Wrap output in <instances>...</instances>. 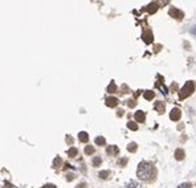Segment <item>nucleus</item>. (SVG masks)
Masks as SVG:
<instances>
[{
    "mask_svg": "<svg viewBox=\"0 0 196 188\" xmlns=\"http://www.w3.org/2000/svg\"><path fill=\"white\" fill-rule=\"evenodd\" d=\"M184 156H186V154H184V151L182 150V148H178V150L175 151V159L176 160H183Z\"/></svg>",
    "mask_w": 196,
    "mask_h": 188,
    "instance_id": "1a4fd4ad",
    "label": "nucleus"
},
{
    "mask_svg": "<svg viewBox=\"0 0 196 188\" xmlns=\"http://www.w3.org/2000/svg\"><path fill=\"white\" fill-rule=\"evenodd\" d=\"M109 175H110L109 171H101V172H99V178L101 179H108Z\"/></svg>",
    "mask_w": 196,
    "mask_h": 188,
    "instance_id": "aec40b11",
    "label": "nucleus"
},
{
    "mask_svg": "<svg viewBox=\"0 0 196 188\" xmlns=\"http://www.w3.org/2000/svg\"><path fill=\"white\" fill-rule=\"evenodd\" d=\"M68 155L70 156V158H74L76 155H77V148H74V147H72L70 150L68 151Z\"/></svg>",
    "mask_w": 196,
    "mask_h": 188,
    "instance_id": "6ab92c4d",
    "label": "nucleus"
},
{
    "mask_svg": "<svg viewBox=\"0 0 196 188\" xmlns=\"http://www.w3.org/2000/svg\"><path fill=\"white\" fill-rule=\"evenodd\" d=\"M128 106L134 107V106H135V101H133V99H131V101H128Z\"/></svg>",
    "mask_w": 196,
    "mask_h": 188,
    "instance_id": "bb28decb",
    "label": "nucleus"
},
{
    "mask_svg": "<svg viewBox=\"0 0 196 188\" xmlns=\"http://www.w3.org/2000/svg\"><path fill=\"white\" fill-rule=\"evenodd\" d=\"M164 109H166V106H164V103L163 102H156L155 103V110H156V111H158L159 114H163L164 113Z\"/></svg>",
    "mask_w": 196,
    "mask_h": 188,
    "instance_id": "6e6552de",
    "label": "nucleus"
},
{
    "mask_svg": "<svg viewBox=\"0 0 196 188\" xmlns=\"http://www.w3.org/2000/svg\"><path fill=\"white\" fill-rule=\"evenodd\" d=\"M191 32H192V35H195V36H196V25H195V27H192Z\"/></svg>",
    "mask_w": 196,
    "mask_h": 188,
    "instance_id": "c756f323",
    "label": "nucleus"
},
{
    "mask_svg": "<svg viewBox=\"0 0 196 188\" xmlns=\"http://www.w3.org/2000/svg\"><path fill=\"white\" fill-rule=\"evenodd\" d=\"M154 96H155V93H154V92H151V90H147V92H144V93H143V97L146 98V99H148V101H150V99H153Z\"/></svg>",
    "mask_w": 196,
    "mask_h": 188,
    "instance_id": "f8f14e48",
    "label": "nucleus"
},
{
    "mask_svg": "<svg viewBox=\"0 0 196 188\" xmlns=\"http://www.w3.org/2000/svg\"><path fill=\"white\" fill-rule=\"evenodd\" d=\"M126 188H142V186L137 183V181H130V183L126 186Z\"/></svg>",
    "mask_w": 196,
    "mask_h": 188,
    "instance_id": "4468645a",
    "label": "nucleus"
},
{
    "mask_svg": "<svg viewBox=\"0 0 196 188\" xmlns=\"http://www.w3.org/2000/svg\"><path fill=\"white\" fill-rule=\"evenodd\" d=\"M127 127H128L130 130H133V131H137V130H138V125H137L135 122H128V123H127Z\"/></svg>",
    "mask_w": 196,
    "mask_h": 188,
    "instance_id": "f3484780",
    "label": "nucleus"
},
{
    "mask_svg": "<svg viewBox=\"0 0 196 188\" xmlns=\"http://www.w3.org/2000/svg\"><path fill=\"white\" fill-rule=\"evenodd\" d=\"M156 9H158V5H156V4H150L148 5V7H147V11H148V12L150 13H154V12H156Z\"/></svg>",
    "mask_w": 196,
    "mask_h": 188,
    "instance_id": "2eb2a0df",
    "label": "nucleus"
},
{
    "mask_svg": "<svg viewBox=\"0 0 196 188\" xmlns=\"http://www.w3.org/2000/svg\"><path fill=\"white\" fill-rule=\"evenodd\" d=\"M61 164V159L60 158H56V160H54V163H53V167H56V168H58V166Z\"/></svg>",
    "mask_w": 196,
    "mask_h": 188,
    "instance_id": "b1692460",
    "label": "nucleus"
},
{
    "mask_svg": "<svg viewBox=\"0 0 196 188\" xmlns=\"http://www.w3.org/2000/svg\"><path fill=\"white\" fill-rule=\"evenodd\" d=\"M137 175L141 180H144V181L151 180L155 176V167L148 162H141L138 166Z\"/></svg>",
    "mask_w": 196,
    "mask_h": 188,
    "instance_id": "f257e3e1",
    "label": "nucleus"
},
{
    "mask_svg": "<svg viewBox=\"0 0 196 188\" xmlns=\"http://www.w3.org/2000/svg\"><path fill=\"white\" fill-rule=\"evenodd\" d=\"M115 90H117V86H115L114 82H111V84L109 85V87H108V92H109V93H114Z\"/></svg>",
    "mask_w": 196,
    "mask_h": 188,
    "instance_id": "412c9836",
    "label": "nucleus"
},
{
    "mask_svg": "<svg viewBox=\"0 0 196 188\" xmlns=\"http://www.w3.org/2000/svg\"><path fill=\"white\" fill-rule=\"evenodd\" d=\"M96 145H98V146H105L106 145V139L103 136H97L96 138Z\"/></svg>",
    "mask_w": 196,
    "mask_h": 188,
    "instance_id": "9b49d317",
    "label": "nucleus"
},
{
    "mask_svg": "<svg viewBox=\"0 0 196 188\" xmlns=\"http://www.w3.org/2000/svg\"><path fill=\"white\" fill-rule=\"evenodd\" d=\"M4 188H16V187L11 184L9 181H5V183H4Z\"/></svg>",
    "mask_w": 196,
    "mask_h": 188,
    "instance_id": "a878e982",
    "label": "nucleus"
},
{
    "mask_svg": "<svg viewBox=\"0 0 196 188\" xmlns=\"http://www.w3.org/2000/svg\"><path fill=\"white\" fill-rule=\"evenodd\" d=\"M66 141H68V143H72V138L68 136V138H66Z\"/></svg>",
    "mask_w": 196,
    "mask_h": 188,
    "instance_id": "7c9ffc66",
    "label": "nucleus"
},
{
    "mask_svg": "<svg viewBox=\"0 0 196 188\" xmlns=\"http://www.w3.org/2000/svg\"><path fill=\"white\" fill-rule=\"evenodd\" d=\"M43 188H56V186H53V184H45Z\"/></svg>",
    "mask_w": 196,
    "mask_h": 188,
    "instance_id": "c85d7f7f",
    "label": "nucleus"
},
{
    "mask_svg": "<svg viewBox=\"0 0 196 188\" xmlns=\"http://www.w3.org/2000/svg\"><path fill=\"white\" fill-rule=\"evenodd\" d=\"M178 188H191V184L189 183H183V184H180Z\"/></svg>",
    "mask_w": 196,
    "mask_h": 188,
    "instance_id": "393cba45",
    "label": "nucleus"
},
{
    "mask_svg": "<svg viewBox=\"0 0 196 188\" xmlns=\"http://www.w3.org/2000/svg\"><path fill=\"white\" fill-rule=\"evenodd\" d=\"M101 162H102V160H101V158L99 156H96L93 159V166H96V167H98V166L101 164Z\"/></svg>",
    "mask_w": 196,
    "mask_h": 188,
    "instance_id": "4be33fe9",
    "label": "nucleus"
},
{
    "mask_svg": "<svg viewBox=\"0 0 196 188\" xmlns=\"http://www.w3.org/2000/svg\"><path fill=\"white\" fill-rule=\"evenodd\" d=\"M85 154L86 155H92V154H94V147L93 146H86L85 147Z\"/></svg>",
    "mask_w": 196,
    "mask_h": 188,
    "instance_id": "a211bd4d",
    "label": "nucleus"
},
{
    "mask_svg": "<svg viewBox=\"0 0 196 188\" xmlns=\"http://www.w3.org/2000/svg\"><path fill=\"white\" fill-rule=\"evenodd\" d=\"M127 150L130 151V152H135L137 151V143H134V142L130 143V145L127 146Z\"/></svg>",
    "mask_w": 196,
    "mask_h": 188,
    "instance_id": "dca6fc26",
    "label": "nucleus"
},
{
    "mask_svg": "<svg viewBox=\"0 0 196 188\" xmlns=\"http://www.w3.org/2000/svg\"><path fill=\"white\" fill-rule=\"evenodd\" d=\"M134 117H135V121H137V122H139V123H143L144 119H146V115H144V113L141 111V110L134 114Z\"/></svg>",
    "mask_w": 196,
    "mask_h": 188,
    "instance_id": "423d86ee",
    "label": "nucleus"
},
{
    "mask_svg": "<svg viewBox=\"0 0 196 188\" xmlns=\"http://www.w3.org/2000/svg\"><path fill=\"white\" fill-rule=\"evenodd\" d=\"M156 86H158V87H160V90H162V92H163V94H167V87H166V86H163V85H162V84H160V82H158V84H156Z\"/></svg>",
    "mask_w": 196,
    "mask_h": 188,
    "instance_id": "5701e85b",
    "label": "nucleus"
},
{
    "mask_svg": "<svg viewBox=\"0 0 196 188\" xmlns=\"http://www.w3.org/2000/svg\"><path fill=\"white\" fill-rule=\"evenodd\" d=\"M168 13H170L171 17H175V19H178V20H182V19L184 17V13L182 12L180 9H178V8H171V9L168 11Z\"/></svg>",
    "mask_w": 196,
    "mask_h": 188,
    "instance_id": "7ed1b4c3",
    "label": "nucleus"
},
{
    "mask_svg": "<svg viewBox=\"0 0 196 188\" xmlns=\"http://www.w3.org/2000/svg\"><path fill=\"white\" fill-rule=\"evenodd\" d=\"M195 87H196V85H195V82H193V81H187L186 84H184V86L180 89V92H179V98H180V99H186V98H188V97L193 93Z\"/></svg>",
    "mask_w": 196,
    "mask_h": 188,
    "instance_id": "f03ea898",
    "label": "nucleus"
},
{
    "mask_svg": "<svg viewBox=\"0 0 196 188\" xmlns=\"http://www.w3.org/2000/svg\"><path fill=\"white\" fill-rule=\"evenodd\" d=\"M158 2H159L162 5H164V4H167V3H168L170 0H158Z\"/></svg>",
    "mask_w": 196,
    "mask_h": 188,
    "instance_id": "cd10ccee",
    "label": "nucleus"
},
{
    "mask_svg": "<svg viewBox=\"0 0 196 188\" xmlns=\"http://www.w3.org/2000/svg\"><path fill=\"white\" fill-rule=\"evenodd\" d=\"M118 151H119V148L117 146H109L108 148H106V152H108L109 155H117Z\"/></svg>",
    "mask_w": 196,
    "mask_h": 188,
    "instance_id": "0eeeda50",
    "label": "nucleus"
},
{
    "mask_svg": "<svg viewBox=\"0 0 196 188\" xmlns=\"http://www.w3.org/2000/svg\"><path fill=\"white\" fill-rule=\"evenodd\" d=\"M143 40L146 41L147 44H150L151 41H153V35H151L150 32H146V33H144V35H143Z\"/></svg>",
    "mask_w": 196,
    "mask_h": 188,
    "instance_id": "ddd939ff",
    "label": "nucleus"
},
{
    "mask_svg": "<svg viewBox=\"0 0 196 188\" xmlns=\"http://www.w3.org/2000/svg\"><path fill=\"white\" fill-rule=\"evenodd\" d=\"M78 139H80L81 142H88L89 141V135H88V132H85V131H81L80 134H78Z\"/></svg>",
    "mask_w": 196,
    "mask_h": 188,
    "instance_id": "9d476101",
    "label": "nucleus"
},
{
    "mask_svg": "<svg viewBox=\"0 0 196 188\" xmlns=\"http://www.w3.org/2000/svg\"><path fill=\"white\" fill-rule=\"evenodd\" d=\"M118 103H119V101L115 97H108L106 98V105H108L109 107H115Z\"/></svg>",
    "mask_w": 196,
    "mask_h": 188,
    "instance_id": "39448f33",
    "label": "nucleus"
},
{
    "mask_svg": "<svg viewBox=\"0 0 196 188\" xmlns=\"http://www.w3.org/2000/svg\"><path fill=\"white\" fill-rule=\"evenodd\" d=\"M180 117H182V111L178 107L171 110V114H170V119L171 121H179V119H180Z\"/></svg>",
    "mask_w": 196,
    "mask_h": 188,
    "instance_id": "20e7f679",
    "label": "nucleus"
}]
</instances>
